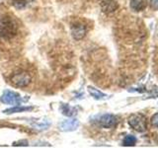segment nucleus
I'll use <instances>...</instances> for the list:
<instances>
[{
	"label": "nucleus",
	"mask_w": 158,
	"mask_h": 148,
	"mask_svg": "<svg viewBox=\"0 0 158 148\" xmlns=\"http://www.w3.org/2000/svg\"><path fill=\"white\" fill-rule=\"evenodd\" d=\"M60 110L63 115L67 117H72L74 115V113H75V109L71 108L69 105H67V104H61Z\"/></svg>",
	"instance_id": "nucleus-13"
},
{
	"label": "nucleus",
	"mask_w": 158,
	"mask_h": 148,
	"mask_svg": "<svg viewBox=\"0 0 158 148\" xmlns=\"http://www.w3.org/2000/svg\"><path fill=\"white\" fill-rule=\"evenodd\" d=\"M150 7L157 11L158 10V0H150Z\"/></svg>",
	"instance_id": "nucleus-17"
},
{
	"label": "nucleus",
	"mask_w": 158,
	"mask_h": 148,
	"mask_svg": "<svg viewBox=\"0 0 158 148\" xmlns=\"http://www.w3.org/2000/svg\"><path fill=\"white\" fill-rule=\"evenodd\" d=\"M79 126V121L76 118H70V120L63 121L60 125H59V130L62 131H73L77 130Z\"/></svg>",
	"instance_id": "nucleus-7"
},
{
	"label": "nucleus",
	"mask_w": 158,
	"mask_h": 148,
	"mask_svg": "<svg viewBox=\"0 0 158 148\" xmlns=\"http://www.w3.org/2000/svg\"><path fill=\"white\" fill-rule=\"evenodd\" d=\"M28 141L27 140H20V141H16L13 143V146H28Z\"/></svg>",
	"instance_id": "nucleus-16"
},
{
	"label": "nucleus",
	"mask_w": 158,
	"mask_h": 148,
	"mask_svg": "<svg viewBox=\"0 0 158 148\" xmlns=\"http://www.w3.org/2000/svg\"><path fill=\"white\" fill-rule=\"evenodd\" d=\"M94 122L96 123L97 125L104 127V128H112L115 127L118 122V117L111 115V113H104L101 116H97L94 118Z\"/></svg>",
	"instance_id": "nucleus-3"
},
{
	"label": "nucleus",
	"mask_w": 158,
	"mask_h": 148,
	"mask_svg": "<svg viewBox=\"0 0 158 148\" xmlns=\"http://www.w3.org/2000/svg\"><path fill=\"white\" fill-rule=\"evenodd\" d=\"M18 32V25L13 17L9 15L2 16L0 19V38L10 39L16 36Z\"/></svg>",
	"instance_id": "nucleus-1"
},
{
	"label": "nucleus",
	"mask_w": 158,
	"mask_h": 148,
	"mask_svg": "<svg viewBox=\"0 0 158 148\" xmlns=\"http://www.w3.org/2000/svg\"><path fill=\"white\" fill-rule=\"evenodd\" d=\"M88 92L94 99H96V100H106V99L109 98L107 94L99 91L98 89L94 88L92 86H88Z\"/></svg>",
	"instance_id": "nucleus-10"
},
{
	"label": "nucleus",
	"mask_w": 158,
	"mask_h": 148,
	"mask_svg": "<svg viewBox=\"0 0 158 148\" xmlns=\"http://www.w3.org/2000/svg\"><path fill=\"white\" fill-rule=\"evenodd\" d=\"M0 100L5 105H14L17 106L19 104L22 103V97L19 95L18 93L14 92V91H10V90H6L4 91L2 96L0 97Z\"/></svg>",
	"instance_id": "nucleus-5"
},
{
	"label": "nucleus",
	"mask_w": 158,
	"mask_h": 148,
	"mask_svg": "<svg viewBox=\"0 0 158 148\" xmlns=\"http://www.w3.org/2000/svg\"><path fill=\"white\" fill-rule=\"evenodd\" d=\"M33 1L34 0H11V3L16 9H24Z\"/></svg>",
	"instance_id": "nucleus-12"
},
{
	"label": "nucleus",
	"mask_w": 158,
	"mask_h": 148,
	"mask_svg": "<svg viewBox=\"0 0 158 148\" xmlns=\"http://www.w3.org/2000/svg\"><path fill=\"white\" fill-rule=\"evenodd\" d=\"M101 8L104 13L110 14L112 12L116 11V10L118 8V5L115 0H102Z\"/></svg>",
	"instance_id": "nucleus-8"
},
{
	"label": "nucleus",
	"mask_w": 158,
	"mask_h": 148,
	"mask_svg": "<svg viewBox=\"0 0 158 148\" xmlns=\"http://www.w3.org/2000/svg\"><path fill=\"white\" fill-rule=\"evenodd\" d=\"M130 5L133 11L140 12L147 7V0H131Z\"/></svg>",
	"instance_id": "nucleus-9"
},
{
	"label": "nucleus",
	"mask_w": 158,
	"mask_h": 148,
	"mask_svg": "<svg viewBox=\"0 0 158 148\" xmlns=\"http://www.w3.org/2000/svg\"><path fill=\"white\" fill-rule=\"evenodd\" d=\"M150 122H151V125L153 127L158 128V113H156L155 115H153V117L150 120Z\"/></svg>",
	"instance_id": "nucleus-15"
},
{
	"label": "nucleus",
	"mask_w": 158,
	"mask_h": 148,
	"mask_svg": "<svg viewBox=\"0 0 158 148\" xmlns=\"http://www.w3.org/2000/svg\"><path fill=\"white\" fill-rule=\"evenodd\" d=\"M70 31H71L72 38L75 39V41H80V39H82L86 36L87 28L85 25L82 23H74L71 25Z\"/></svg>",
	"instance_id": "nucleus-6"
},
{
	"label": "nucleus",
	"mask_w": 158,
	"mask_h": 148,
	"mask_svg": "<svg viewBox=\"0 0 158 148\" xmlns=\"http://www.w3.org/2000/svg\"><path fill=\"white\" fill-rule=\"evenodd\" d=\"M136 137L133 135H127L123 140V146H135L136 144Z\"/></svg>",
	"instance_id": "nucleus-14"
},
{
	"label": "nucleus",
	"mask_w": 158,
	"mask_h": 148,
	"mask_svg": "<svg viewBox=\"0 0 158 148\" xmlns=\"http://www.w3.org/2000/svg\"><path fill=\"white\" fill-rule=\"evenodd\" d=\"M127 122L131 128L138 132H144L147 130V120L141 113H132L128 117Z\"/></svg>",
	"instance_id": "nucleus-2"
},
{
	"label": "nucleus",
	"mask_w": 158,
	"mask_h": 148,
	"mask_svg": "<svg viewBox=\"0 0 158 148\" xmlns=\"http://www.w3.org/2000/svg\"><path fill=\"white\" fill-rule=\"evenodd\" d=\"M31 75L27 71H19L11 77V83L19 88L27 87L31 83Z\"/></svg>",
	"instance_id": "nucleus-4"
},
{
	"label": "nucleus",
	"mask_w": 158,
	"mask_h": 148,
	"mask_svg": "<svg viewBox=\"0 0 158 148\" xmlns=\"http://www.w3.org/2000/svg\"><path fill=\"white\" fill-rule=\"evenodd\" d=\"M33 110V107H22V106H16L13 108H10L5 110L3 113H6V115H11V113H22V112H26V111H31Z\"/></svg>",
	"instance_id": "nucleus-11"
}]
</instances>
